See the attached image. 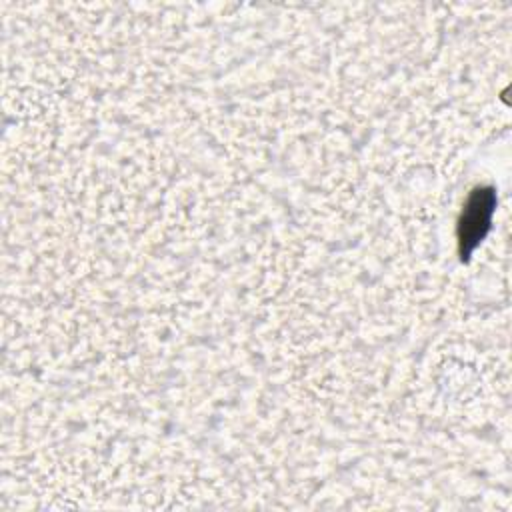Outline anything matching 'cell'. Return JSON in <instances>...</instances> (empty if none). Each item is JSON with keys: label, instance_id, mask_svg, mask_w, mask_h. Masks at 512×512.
<instances>
[{"label": "cell", "instance_id": "cell-1", "mask_svg": "<svg viewBox=\"0 0 512 512\" xmlns=\"http://www.w3.org/2000/svg\"><path fill=\"white\" fill-rule=\"evenodd\" d=\"M496 206V194L492 188H476L460 214L458 220V244L460 256L468 258L472 250L484 240L490 230L492 214Z\"/></svg>", "mask_w": 512, "mask_h": 512}]
</instances>
